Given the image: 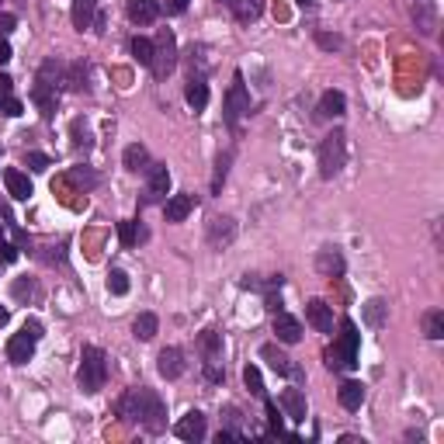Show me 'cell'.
<instances>
[{
  "label": "cell",
  "mask_w": 444,
  "mask_h": 444,
  "mask_svg": "<svg viewBox=\"0 0 444 444\" xmlns=\"http://www.w3.org/2000/svg\"><path fill=\"white\" fill-rule=\"evenodd\" d=\"M344 334H340V344H337V351H340V358H344V368H354L358 365V326L351 323V319H344V326H340Z\"/></svg>",
  "instance_id": "obj_11"
},
{
  "label": "cell",
  "mask_w": 444,
  "mask_h": 444,
  "mask_svg": "<svg viewBox=\"0 0 444 444\" xmlns=\"http://www.w3.org/2000/svg\"><path fill=\"white\" fill-rule=\"evenodd\" d=\"M35 295V282L31 278H18L14 282V299H31Z\"/></svg>",
  "instance_id": "obj_41"
},
{
  "label": "cell",
  "mask_w": 444,
  "mask_h": 444,
  "mask_svg": "<svg viewBox=\"0 0 444 444\" xmlns=\"http://www.w3.org/2000/svg\"><path fill=\"white\" fill-rule=\"evenodd\" d=\"M14 28H18V18H14V14H7V11H4V14H0V38H7V35H11V31H14Z\"/></svg>",
  "instance_id": "obj_45"
},
{
  "label": "cell",
  "mask_w": 444,
  "mask_h": 444,
  "mask_svg": "<svg viewBox=\"0 0 444 444\" xmlns=\"http://www.w3.org/2000/svg\"><path fill=\"white\" fill-rule=\"evenodd\" d=\"M70 177H73L77 184H83V187H94V181H98V177H94L91 170H83V167H73V174H70Z\"/></svg>",
  "instance_id": "obj_44"
},
{
  "label": "cell",
  "mask_w": 444,
  "mask_h": 444,
  "mask_svg": "<svg viewBox=\"0 0 444 444\" xmlns=\"http://www.w3.org/2000/svg\"><path fill=\"white\" fill-rule=\"evenodd\" d=\"M157 371L163 375V378H181L184 375V354L177 351V347H163L160 351V358H157Z\"/></svg>",
  "instance_id": "obj_16"
},
{
  "label": "cell",
  "mask_w": 444,
  "mask_h": 444,
  "mask_svg": "<svg viewBox=\"0 0 444 444\" xmlns=\"http://www.w3.org/2000/svg\"><path fill=\"white\" fill-rule=\"evenodd\" d=\"M70 18H73V28H91L94 25V18H98V0H73V11H70Z\"/></svg>",
  "instance_id": "obj_22"
},
{
  "label": "cell",
  "mask_w": 444,
  "mask_h": 444,
  "mask_svg": "<svg viewBox=\"0 0 444 444\" xmlns=\"http://www.w3.org/2000/svg\"><path fill=\"white\" fill-rule=\"evenodd\" d=\"M278 410H282V417H288L291 423H306V396H302V389H282Z\"/></svg>",
  "instance_id": "obj_9"
},
{
  "label": "cell",
  "mask_w": 444,
  "mask_h": 444,
  "mask_svg": "<svg viewBox=\"0 0 444 444\" xmlns=\"http://www.w3.org/2000/svg\"><path fill=\"white\" fill-rule=\"evenodd\" d=\"M177 66V42H174V35L170 31H160V42H157V56H153V73L157 77H167L170 70Z\"/></svg>",
  "instance_id": "obj_6"
},
{
  "label": "cell",
  "mask_w": 444,
  "mask_h": 444,
  "mask_svg": "<svg viewBox=\"0 0 444 444\" xmlns=\"http://www.w3.org/2000/svg\"><path fill=\"white\" fill-rule=\"evenodd\" d=\"M423 334H427V340L444 337V313L441 309H430V313L423 316Z\"/></svg>",
  "instance_id": "obj_30"
},
{
  "label": "cell",
  "mask_w": 444,
  "mask_h": 444,
  "mask_svg": "<svg viewBox=\"0 0 444 444\" xmlns=\"http://www.w3.org/2000/svg\"><path fill=\"white\" fill-rule=\"evenodd\" d=\"M108 378V354L101 347H83L80 354V368H77V386L80 392H101Z\"/></svg>",
  "instance_id": "obj_2"
},
{
  "label": "cell",
  "mask_w": 444,
  "mask_h": 444,
  "mask_svg": "<svg viewBox=\"0 0 444 444\" xmlns=\"http://www.w3.org/2000/svg\"><path fill=\"white\" fill-rule=\"evenodd\" d=\"M274 337L282 340V344H299L302 340V323L295 319L291 313H274Z\"/></svg>",
  "instance_id": "obj_15"
},
{
  "label": "cell",
  "mask_w": 444,
  "mask_h": 444,
  "mask_svg": "<svg viewBox=\"0 0 444 444\" xmlns=\"http://www.w3.org/2000/svg\"><path fill=\"white\" fill-rule=\"evenodd\" d=\"M306 319L319 334H334V306H326L323 299H309L306 302Z\"/></svg>",
  "instance_id": "obj_10"
},
{
  "label": "cell",
  "mask_w": 444,
  "mask_h": 444,
  "mask_svg": "<svg viewBox=\"0 0 444 444\" xmlns=\"http://www.w3.org/2000/svg\"><path fill=\"white\" fill-rule=\"evenodd\" d=\"M233 239H236V222L226 219V215H215L209 222V243L215 250H222V247H229Z\"/></svg>",
  "instance_id": "obj_13"
},
{
  "label": "cell",
  "mask_w": 444,
  "mask_h": 444,
  "mask_svg": "<svg viewBox=\"0 0 444 444\" xmlns=\"http://www.w3.org/2000/svg\"><path fill=\"white\" fill-rule=\"evenodd\" d=\"M21 334H28L31 340H38L42 337V323L38 319H25V326H21Z\"/></svg>",
  "instance_id": "obj_47"
},
{
  "label": "cell",
  "mask_w": 444,
  "mask_h": 444,
  "mask_svg": "<svg viewBox=\"0 0 444 444\" xmlns=\"http://www.w3.org/2000/svg\"><path fill=\"white\" fill-rule=\"evenodd\" d=\"M184 98H187V105L195 108V111H205L209 108V83L202 77H191L187 87H184Z\"/></svg>",
  "instance_id": "obj_21"
},
{
  "label": "cell",
  "mask_w": 444,
  "mask_h": 444,
  "mask_svg": "<svg viewBox=\"0 0 444 444\" xmlns=\"http://www.w3.org/2000/svg\"><path fill=\"white\" fill-rule=\"evenodd\" d=\"M125 11H129L132 25H153V21L160 18V4H157V0H129V4H125Z\"/></svg>",
  "instance_id": "obj_17"
},
{
  "label": "cell",
  "mask_w": 444,
  "mask_h": 444,
  "mask_svg": "<svg viewBox=\"0 0 444 444\" xmlns=\"http://www.w3.org/2000/svg\"><path fill=\"white\" fill-rule=\"evenodd\" d=\"M108 291L111 295H129V274L122 267H111L108 271Z\"/></svg>",
  "instance_id": "obj_31"
},
{
  "label": "cell",
  "mask_w": 444,
  "mask_h": 444,
  "mask_svg": "<svg viewBox=\"0 0 444 444\" xmlns=\"http://www.w3.org/2000/svg\"><path fill=\"white\" fill-rule=\"evenodd\" d=\"M25 167L28 170H35V174H42V170H49V157H46V153H28Z\"/></svg>",
  "instance_id": "obj_39"
},
{
  "label": "cell",
  "mask_w": 444,
  "mask_h": 444,
  "mask_svg": "<svg viewBox=\"0 0 444 444\" xmlns=\"http://www.w3.org/2000/svg\"><path fill=\"white\" fill-rule=\"evenodd\" d=\"M146 191H143V205H163L170 198V170L163 163H150L146 170Z\"/></svg>",
  "instance_id": "obj_4"
},
{
  "label": "cell",
  "mask_w": 444,
  "mask_h": 444,
  "mask_svg": "<svg viewBox=\"0 0 444 444\" xmlns=\"http://www.w3.org/2000/svg\"><path fill=\"white\" fill-rule=\"evenodd\" d=\"M205 378H209V382H222V378H226L219 358H205Z\"/></svg>",
  "instance_id": "obj_37"
},
{
  "label": "cell",
  "mask_w": 444,
  "mask_h": 444,
  "mask_svg": "<svg viewBox=\"0 0 444 444\" xmlns=\"http://www.w3.org/2000/svg\"><path fill=\"white\" fill-rule=\"evenodd\" d=\"M337 399L344 410H361V403H365V386L361 382H344L337 389Z\"/></svg>",
  "instance_id": "obj_23"
},
{
  "label": "cell",
  "mask_w": 444,
  "mask_h": 444,
  "mask_svg": "<svg viewBox=\"0 0 444 444\" xmlns=\"http://www.w3.org/2000/svg\"><path fill=\"white\" fill-rule=\"evenodd\" d=\"M11 98H14V80L7 77V73H0V108L7 105Z\"/></svg>",
  "instance_id": "obj_43"
},
{
  "label": "cell",
  "mask_w": 444,
  "mask_h": 444,
  "mask_svg": "<svg viewBox=\"0 0 444 444\" xmlns=\"http://www.w3.org/2000/svg\"><path fill=\"white\" fill-rule=\"evenodd\" d=\"M7 316H11V313H7V309H4V306H0V326H4V323H7Z\"/></svg>",
  "instance_id": "obj_51"
},
{
  "label": "cell",
  "mask_w": 444,
  "mask_h": 444,
  "mask_svg": "<svg viewBox=\"0 0 444 444\" xmlns=\"http://www.w3.org/2000/svg\"><path fill=\"white\" fill-rule=\"evenodd\" d=\"M167 11H170V14H184V11H187V0H167Z\"/></svg>",
  "instance_id": "obj_50"
},
{
  "label": "cell",
  "mask_w": 444,
  "mask_h": 444,
  "mask_svg": "<svg viewBox=\"0 0 444 444\" xmlns=\"http://www.w3.org/2000/svg\"><path fill=\"white\" fill-rule=\"evenodd\" d=\"M31 101L42 108V115H46V118H53V115H56V91L49 87V83H42V80H38V83L31 87Z\"/></svg>",
  "instance_id": "obj_25"
},
{
  "label": "cell",
  "mask_w": 444,
  "mask_h": 444,
  "mask_svg": "<svg viewBox=\"0 0 444 444\" xmlns=\"http://www.w3.org/2000/svg\"><path fill=\"white\" fill-rule=\"evenodd\" d=\"M198 347H202V354H205V358H219V351H222V340H219V334H215V330H205V334L198 337Z\"/></svg>",
  "instance_id": "obj_33"
},
{
  "label": "cell",
  "mask_w": 444,
  "mask_h": 444,
  "mask_svg": "<svg viewBox=\"0 0 444 444\" xmlns=\"http://www.w3.org/2000/svg\"><path fill=\"white\" fill-rule=\"evenodd\" d=\"M386 316H389V306H386L382 299H368L365 302V323L371 326V330L386 326Z\"/></svg>",
  "instance_id": "obj_27"
},
{
  "label": "cell",
  "mask_w": 444,
  "mask_h": 444,
  "mask_svg": "<svg viewBox=\"0 0 444 444\" xmlns=\"http://www.w3.org/2000/svg\"><path fill=\"white\" fill-rule=\"evenodd\" d=\"M229 4H233V11L243 21H254L261 14V0H229Z\"/></svg>",
  "instance_id": "obj_34"
},
{
  "label": "cell",
  "mask_w": 444,
  "mask_h": 444,
  "mask_svg": "<svg viewBox=\"0 0 444 444\" xmlns=\"http://www.w3.org/2000/svg\"><path fill=\"white\" fill-rule=\"evenodd\" d=\"M160 330V319L153 313H139L135 316V323H132V334H135V340H153Z\"/></svg>",
  "instance_id": "obj_26"
},
{
  "label": "cell",
  "mask_w": 444,
  "mask_h": 444,
  "mask_svg": "<svg viewBox=\"0 0 444 444\" xmlns=\"http://www.w3.org/2000/svg\"><path fill=\"white\" fill-rule=\"evenodd\" d=\"M174 434L181 438V441H205V434H209V420H205V413H198V410H191V413H184L177 423H174Z\"/></svg>",
  "instance_id": "obj_7"
},
{
  "label": "cell",
  "mask_w": 444,
  "mask_h": 444,
  "mask_svg": "<svg viewBox=\"0 0 444 444\" xmlns=\"http://www.w3.org/2000/svg\"><path fill=\"white\" fill-rule=\"evenodd\" d=\"M118 413H122V420L139 423V427L150 430V434H160V430L167 427V406H163V399H160L153 389L125 392V396L118 399Z\"/></svg>",
  "instance_id": "obj_1"
},
{
  "label": "cell",
  "mask_w": 444,
  "mask_h": 444,
  "mask_svg": "<svg viewBox=\"0 0 444 444\" xmlns=\"http://www.w3.org/2000/svg\"><path fill=\"white\" fill-rule=\"evenodd\" d=\"M35 344L38 340H31L28 334H14V337L7 340V361L11 365H28L31 354H35Z\"/></svg>",
  "instance_id": "obj_14"
},
{
  "label": "cell",
  "mask_w": 444,
  "mask_h": 444,
  "mask_svg": "<svg viewBox=\"0 0 444 444\" xmlns=\"http://www.w3.org/2000/svg\"><path fill=\"white\" fill-rule=\"evenodd\" d=\"M4 184H7V195L14 198V202H28L31 198V181H28L25 170H4Z\"/></svg>",
  "instance_id": "obj_18"
},
{
  "label": "cell",
  "mask_w": 444,
  "mask_h": 444,
  "mask_svg": "<svg viewBox=\"0 0 444 444\" xmlns=\"http://www.w3.org/2000/svg\"><path fill=\"white\" fill-rule=\"evenodd\" d=\"M122 163H125V170H132V174H146L150 170V150L143 143H132V146H125V153H122Z\"/></svg>",
  "instance_id": "obj_19"
},
{
  "label": "cell",
  "mask_w": 444,
  "mask_h": 444,
  "mask_svg": "<svg viewBox=\"0 0 444 444\" xmlns=\"http://www.w3.org/2000/svg\"><path fill=\"white\" fill-rule=\"evenodd\" d=\"M70 70H73V66H66L63 59L49 56V59L38 66V80H42V83H49L53 91H59V87H66V91H70Z\"/></svg>",
  "instance_id": "obj_8"
},
{
  "label": "cell",
  "mask_w": 444,
  "mask_h": 444,
  "mask_svg": "<svg viewBox=\"0 0 444 444\" xmlns=\"http://www.w3.org/2000/svg\"><path fill=\"white\" fill-rule=\"evenodd\" d=\"M264 406H267V423H271V430H278V434H282V410H278V403H271V399H267Z\"/></svg>",
  "instance_id": "obj_42"
},
{
  "label": "cell",
  "mask_w": 444,
  "mask_h": 444,
  "mask_svg": "<svg viewBox=\"0 0 444 444\" xmlns=\"http://www.w3.org/2000/svg\"><path fill=\"white\" fill-rule=\"evenodd\" d=\"M0 111H4V115H7V118H18V115H21V111H25V105H21V101H18V98H11V101H7V105L0 108Z\"/></svg>",
  "instance_id": "obj_46"
},
{
  "label": "cell",
  "mask_w": 444,
  "mask_h": 444,
  "mask_svg": "<svg viewBox=\"0 0 444 444\" xmlns=\"http://www.w3.org/2000/svg\"><path fill=\"white\" fill-rule=\"evenodd\" d=\"M344 163H347V135L340 129H334L319 143V174L330 181V177H337L344 170Z\"/></svg>",
  "instance_id": "obj_3"
},
{
  "label": "cell",
  "mask_w": 444,
  "mask_h": 444,
  "mask_svg": "<svg viewBox=\"0 0 444 444\" xmlns=\"http://www.w3.org/2000/svg\"><path fill=\"white\" fill-rule=\"evenodd\" d=\"M226 170H229V153H222V157L215 160V177H212V191H219L222 181H226Z\"/></svg>",
  "instance_id": "obj_36"
},
{
  "label": "cell",
  "mask_w": 444,
  "mask_h": 444,
  "mask_svg": "<svg viewBox=\"0 0 444 444\" xmlns=\"http://www.w3.org/2000/svg\"><path fill=\"white\" fill-rule=\"evenodd\" d=\"M316 42H319L323 49H340V46H344V42H340V38H337V35H319Z\"/></svg>",
  "instance_id": "obj_48"
},
{
  "label": "cell",
  "mask_w": 444,
  "mask_h": 444,
  "mask_svg": "<svg viewBox=\"0 0 444 444\" xmlns=\"http://www.w3.org/2000/svg\"><path fill=\"white\" fill-rule=\"evenodd\" d=\"M226 125H236L247 111H250V94H247V87H243V77L236 73L233 77V87H229V94H226Z\"/></svg>",
  "instance_id": "obj_5"
},
{
  "label": "cell",
  "mask_w": 444,
  "mask_h": 444,
  "mask_svg": "<svg viewBox=\"0 0 444 444\" xmlns=\"http://www.w3.org/2000/svg\"><path fill=\"white\" fill-rule=\"evenodd\" d=\"M11 46H7V38H0V66H7V63H11Z\"/></svg>",
  "instance_id": "obj_49"
},
{
  "label": "cell",
  "mask_w": 444,
  "mask_h": 444,
  "mask_svg": "<svg viewBox=\"0 0 444 444\" xmlns=\"http://www.w3.org/2000/svg\"><path fill=\"white\" fill-rule=\"evenodd\" d=\"M73 146H77V150H87V146H91V132H87V125H83V122H73Z\"/></svg>",
  "instance_id": "obj_38"
},
{
  "label": "cell",
  "mask_w": 444,
  "mask_h": 444,
  "mask_svg": "<svg viewBox=\"0 0 444 444\" xmlns=\"http://www.w3.org/2000/svg\"><path fill=\"white\" fill-rule=\"evenodd\" d=\"M143 229H135V222H118V239L122 247H135V239H143Z\"/></svg>",
  "instance_id": "obj_35"
},
{
  "label": "cell",
  "mask_w": 444,
  "mask_h": 444,
  "mask_svg": "<svg viewBox=\"0 0 444 444\" xmlns=\"http://www.w3.org/2000/svg\"><path fill=\"white\" fill-rule=\"evenodd\" d=\"M198 205V198L195 195H170L167 202H163V215H167V222H184L191 212Z\"/></svg>",
  "instance_id": "obj_12"
},
{
  "label": "cell",
  "mask_w": 444,
  "mask_h": 444,
  "mask_svg": "<svg viewBox=\"0 0 444 444\" xmlns=\"http://www.w3.org/2000/svg\"><path fill=\"white\" fill-rule=\"evenodd\" d=\"M316 267L326 274V278H334V274H344V257H340L337 250H319V257H316Z\"/></svg>",
  "instance_id": "obj_28"
},
{
  "label": "cell",
  "mask_w": 444,
  "mask_h": 444,
  "mask_svg": "<svg viewBox=\"0 0 444 444\" xmlns=\"http://www.w3.org/2000/svg\"><path fill=\"white\" fill-rule=\"evenodd\" d=\"M323 358H326V368H330V371H344V358H340L337 344H334V347H326V351H323Z\"/></svg>",
  "instance_id": "obj_40"
},
{
  "label": "cell",
  "mask_w": 444,
  "mask_h": 444,
  "mask_svg": "<svg viewBox=\"0 0 444 444\" xmlns=\"http://www.w3.org/2000/svg\"><path fill=\"white\" fill-rule=\"evenodd\" d=\"M243 386L254 392V396H264V375L257 365H247L243 368Z\"/></svg>",
  "instance_id": "obj_32"
},
{
  "label": "cell",
  "mask_w": 444,
  "mask_h": 444,
  "mask_svg": "<svg viewBox=\"0 0 444 444\" xmlns=\"http://www.w3.org/2000/svg\"><path fill=\"white\" fill-rule=\"evenodd\" d=\"M344 111H347V98H344L340 91H326V94L319 98V108H316L319 118H340Z\"/></svg>",
  "instance_id": "obj_20"
},
{
  "label": "cell",
  "mask_w": 444,
  "mask_h": 444,
  "mask_svg": "<svg viewBox=\"0 0 444 444\" xmlns=\"http://www.w3.org/2000/svg\"><path fill=\"white\" fill-rule=\"evenodd\" d=\"M261 358L271 365V371H278V375H291V358H288L285 351H278L274 344H264Z\"/></svg>",
  "instance_id": "obj_24"
},
{
  "label": "cell",
  "mask_w": 444,
  "mask_h": 444,
  "mask_svg": "<svg viewBox=\"0 0 444 444\" xmlns=\"http://www.w3.org/2000/svg\"><path fill=\"white\" fill-rule=\"evenodd\" d=\"M132 56L143 63V66H153V56H157V46L146 38V35H135L132 38Z\"/></svg>",
  "instance_id": "obj_29"
}]
</instances>
